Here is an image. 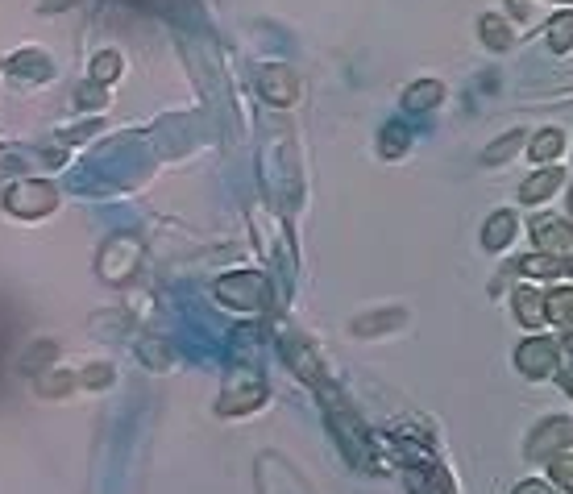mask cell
Instances as JSON below:
<instances>
[{
    "mask_svg": "<svg viewBox=\"0 0 573 494\" xmlns=\"http://www.w3.org/2000/svg\"><path fill=\"white\" fill-rule=\"evenodd\" d=\"M59 208V187L46 179H21L5 191V212L21 216V221H38V216H50Z\"/></svg>",
    "mask_w": 573,
    "mask_h": 494,
    "instance_id": "obj_1",
    "label": "cell"
},
{
    "mask_svg": "<svg viewBox=\"0 0 573 494\" xmlns=\"http://www.w3.org/2000/svg\"><path fill=\"white\" fill-rule=\"evenodd\" d=\"M216 299H221L225 308L258 312V308H266V299H270V283H266V274H258V270H237V274H225V279L216 283Z\"/></svg>",
    "mask_w": 573,
    "mask_h": 494,
    "instance_id": "obj_2",
    "label": "cell"
},
{
    "mask_svg": "<svg viewBox=\"0 0 573 494\" xmlns=\"http://www.w3.org/2000/svg\"><path fill=\"white\" fill-rule=\"evenodd\" d=\"M515 370H520L524 378H549L561 370V345L553 337H528L520 341V349H515Z\"/></svg>",
    "mask_w": 573,
    "mask_h": 494,
    "instance_id": "obj_3",
    "label": "cell"
},
{
    "mask_svg": "<svg viewBox=\"0 0 573 494\" xmlns=\"http://www.w3.org/2000/svg\"><path fill=\"white\" fill-rule=\"evenodd\" d=\"M258 92H262L266 104L291 108V104L299 100V79H295V71L283 67V63H266V67L258 71Z\"/></svg>",
    "mask_w": 573,
    "mask_h": 494,
    "instance_id": "obj_4",
    "label": "cell"
},
{
    "mask_svg": "<svg viewBox=\"0 0 573 494\" xmlns=\"http://www.w3.org/2000/svg\"><path fill=\"white\" fill-rule=\"evenodd\" d=\"M565 445H573V420L553 416V420H544V424L532 432V441H528V457H532V461H549V457H553V453H561Z\"/></svg>",
    "mask_w": 573,
    "mask_h": 494,
    "instance_id": "obj_5",
    "label": "cell"
},
{
    "mask_svg": "<svg viewBox=\"0 0 573 494\" xmlns=\"http://www.w3.org/2000/svg\"><path fill=\"white\" fill-rule=\"evenodd\" d=\"M532 237L540 245V254H549L557 262L573 258V229H569V221H561V216H540L532 225Z\"/></svg>",
    "mask_w": 573,
    "mask_h": 494,
    "instance_id": "obj_6",
    "label": "cell"
},
{
    "mask_svg": "<svg viewBox=\"0 0 573 494\" xmlns=\"http://www.w3.org/2000/svg\"><path fill=\"white\" fill-rule=\"evenodd\" d=\"M561 183H565V167H549L544 162L540 171H532L524 183H520V204H544V200H553L557 191H561Z\"/></svg>",
    "mask_w": 573,
    "mask_h": 494,
    "instance_id": "obj_7",
    "label": "cell"
},
{
    "mask_svg": "<svg viewBox=\"0 0 573 494\" xmlns=\"http://www.w3.org/2000/svg\"><path fill=\"white\" fill-rule=\"evenodd\" d=\"M262 399H266V387L262 382H245V387H225V395H221V403H216V411L221 416H245V411H258L262 407Z\"/></svg>",
    "mask_w": 573,
    "mask_h": 494,
    "instance_id": "obj_8",
    "label": "cell"
},
{
    "mask_svg": "<svg viewBox=\"0 0 573 494\" xmlns=\"http://www.w3.org/2000/svg\"><path fill=\"white\" fill-rule=\"evenodd\" d=\"M515 233H520V216L503 208V212H495V216H486V225H482V245H486V250H507Z\"/></svg>",
    "mask_w": 573,
    "mask_h": 494,
    "instance_id": "obj_9",
    "label": "cell"
},
{
    "mask_svg": "<svg viewBox=\"0 0 573 494\" xmlns=\"http://www.w3.org/2000/svg\"><path fill=\"white\" fill-rule=\"evenodd\" d=\"M407 324V312L403 308H391V312H370V316H358L349 324L353 337H382V333H395V328Z\"/></svg>",
    "mask_w": 573,
    "mask_h": 494,
    "instance_id": "obj_10",
    "label": "cell"
},
{
    "mask_svg": "<svg viewBox=\"0 0 573 494\" xmlns=\"http://www.w3.org/2000/svg\"><path fill=\"white\" fill-rule=\"evenodd\" d=\"M524 146H528V129H507L499 142H490L482 150V167H503V162H511Z\"/></svg>",
    "mask_w": 573,
    "mask_h": 494,
    "instance_id": "obj_11",
    "label": "cell"
},
{
    "mask_svg": "<svg viewBox=\"0 0 573 494\" xmlns=\"http://www.w3.org/2000/svg\"><path fill=\"white\" fill-rule=\"evenodd\" d=\"M445 100V84L441 79H416V84H407L403 92V108H412V113H428Z\"/></svg>",
    "mask_w": 573,
    "mask_h": 494,
    "instance_id": "obj_12",
    "label": "cell"
},
{
    "mask_svg": "<svg viewBox=\"0 0 573 494\" xmlns=\"http://www.w3.org/2000/svg\"><path fill=\"white\" fill-rule=\"evenodd\" d=\"M511 308H515V320H520L524 328H540L544 324V295L536 287H515Z\"/></svg>",
    "mask_w": 573,
    "mask_h": 494,
    "instance_id": "obj_13",
    "label": "cell"
},
{
    "mask_svg": "<svg viewBox=\"0 0 573 494\" xmlns=\"http://www.w3.org/2000/svg\"><path fill=\"white\" fill-rule=\"evenodd\" d=\"M9 71H13L17 79H50V75H54V63L46 59L42 50H21V54H13V59H9Z\"/></svg>",
    "mask_w": 573,
    "mask_h": 494,
    "instance_id": "obj_14",
    "label": "cell"
},
{
    "mask_svg": "<svg viewBox=\"0 0 573 494\" xmlns=\"http://www.w3.org/2000/svg\"><path fill=\"white\" fill-rule=\"evenodd\" d=\"M478 38H482V46H490V50H511V46H515L511 25H507L503 17H495V13L478 17Z\"/></svg>",
    "mask_w": 573,
    "mask_h": 494,
    "instance_id": "obj_15",
    "label": "cell"
},
{
    "mask_svg": "<svg viewBox=\"0 0 573 494\" xmlns=\"http://www.w3.org/2000/svg\"><path fill=\"white\" fill-rule=\"evenodd\" d=\"M544 320L573 328V287H553L544 295Z\"/></svg>",
    "mask_w": 573,
    "mask_h": 494,
    "instance_id": "obj_16",
    "label": "cell"
},
{
    "mask_svg": "<svg viewBox=\"0 0 573 494\" xmlns=\"http://www.w3.org/2000/svg\"><path fill=\"white\" fill-rule=\"evenodd\" d=\"M561 150H565V133L561 129H540L532 137V146H528V154L540 162V167H544V162H557Z\"/></svg>",
    "mask_w": 573,
    "mask_h": 494,
    "instance_id": "obj_17",
    "label": "cell"
},
{
    "mask_svg": "<svg viewBox=\"0 0 573 494\" xmlns=\"http://www.w3.org/2000/svg\"><path fill=\"white\" fill-rule=\"evenodd\" d=\"M407 146H412V133H407L403 125H387V129H382V137H378V154L382 158H403Z\"/></svg>",
    "mask_w": 573,
    "mask_h": 494,
    "instance_id": "obj_18",
    "label": "cell"
},
{
    "mask_svg": "<svg viewBox=\"0 0 573 494\" xmlns=\"http://www.w3.org/2000/svg\"><path fill=\"white\" fill-rule=\"evenodd\" d=\"M515 270H520V274H532V279H553V274L565 270V262H557V258H549V254H528V258L515 262Z\"/></svg>",
    "mask_w": 573,
    "mask_h": 494,
    "instance_id": "obj_19",
    "label": "cell"
},
{
    "mask_svg": "<svg viewBox=\"0 0 573 494\" xmlns=\"http://www.w3.org/2000/svg\"><path fill=\"white\" fill-rule=\"evenodd\" d=\"M549 46L557 50V54H569L573 50V13H561V17H553L549 21Z\"/></svg>",
    "mask_w": 573,
    "mask_h": 494,
    "instance_id": "obj_20",
    "label": "cell"
},
{
    "mask_svg": "<svg viewBox=\"0 0 573 494\" xmlns=\"http://www.w3.org/2000/svg\"><path fill=\"white\" fill-rule=\"evenodd\" d=\"M121 75V54L117 50H100L92 59V84H113Z\"/></svg>",
    "mask_w": 573,
    "mask_h": 494,
    "instance_id": "obj_21",
    "label": "cell"
},
{
    "mask_svg": "<svg viewBox=\"0 0 573 494\" xmlns=\"http://www.w3.org/2000/svg\"><path fill=\"white\" fill-rule=\"evenodd\" d=\"M549 478H553L561 490H573V453L549 457Z\"/></svg>",
    "mask_w": 573,
    "mask_h": 494,
    "instance_id": "obj_22",
    "label": "cell"
},
{
    "mask_svg": "<svg viewBox=\"0 0 573 494\" xmlns=\"http://www.w3.org/2000/svg\"><path fill=\"white\" fill-rule=\"evenodd\" d=\"M142 358L150 362V370H167L171 366V349L162 341H142Z\"/></svg>",
    "mask_w": 573,
    "mask_h": 494,
    "instance_id": "obj_23",
    "label": "cell"
},
{
    "mask_svg": "<svg viewBox=\"0 0 573 494\" xmlns=\"http://www.w3.org/2000/svg\"><path fill=\"white\" fill-rule=\"evenodd\" d=\"M511 494H557L549 482H520V486H515Z\"/></svg>",
    "mask_w": 573,
    "mask_h": 494,
    "instance_id": "obj_24",
    "label": "cell"
},
{
    "mask_svg": "<svg viewBox=\"0 0 573 494\" xmlns=\"http://www.w3.org/2000/svg\"><path fill=\"white\" fill-rule=\"evenodd\" d=\"M84 382H88V387H104V382H113V370H108V366L88 370V374H84Z\"/></svg>",
    "mask_w": 573,
    "mask_h": 494,
    "instance_id": "obj_25",
    "label": "cell"
},
{
    "mask_svg": "<svg viewBox=\"0 0 573 494\" xmlns=\"http://www.w3.org/2000/svg\"><path fill=\"white\" fill-rule=\"evenodd\" d=\"M79 104H88V108L96 104V108H100V104H104V92H100V88H79Z\"/></svg>",
    "mask_w": 573,
    "mask_h": 494,
    "instance_id": "obj_26",
    "label": "cell"
},
{
    "mask_svg": "<svg viewBox=\"0 0 573 494\" xmlns=\"http://www.w3.org/2000/svg\"><path fill=\"white\" fill-rule=\"evenodd\" d=\"M565 345H569V353H573V333H569V341H565Z\"/></svg>",
    "mask_w": 573,
    "mask_h": 494,
    "instance_id": "obj_27",
    "label": "cell"
}]
</instances>
